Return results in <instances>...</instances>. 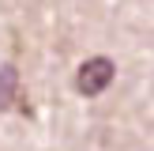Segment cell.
I'll use <instances>...</instances> for the list:
<instances>
[{"mask_svg": "<svg viewBox=\"0 0 154 151\" xmlns=\"http://www.w3.org/2000/svg\"><path fill=\"white\" fill-rule=\"evenodd\" d=\"M15 98H19V72L11 64L0 68V110H11Z\"/></svg>", "mask_w": 154, "mask_h": 151, "instance_id": "2", "label": "cell"}, {"mask_svg": "<svg viewBox=\"0 0 154 151\" xmlns=\"http://www.w3.org/2000/svg\"><path fill=\"white\" fill-rule=\"evenodd\" d=\"M113 76H117V68H113L109 57H90V60H83V64H79L75 87H79V95L94 98V95H102V91L113 83Z\"/></svg>", "mask_w": 154, "mask_h": 151, "instance_id": "1", "label": "cell"}]
</instances>
